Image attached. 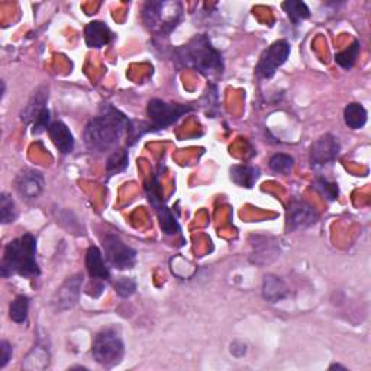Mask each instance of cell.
Returning a JSON list of instances; mask_svg holds the SVG:
<instances>
[{"mask_svg":"<svg viewBox=\"0 0 371 371\" xmlns=\"http://www.w3.org/2000/svg\"><path fill=\"white\" fill-rule=\"evenodd\" d=\"M132 131L134 127L128 116L106 103L102 105L99 115L86 125L84 143L91 152H106L112 150L123 135Z\"/></svg>","mask_w":371,"mask_h":371,"instance_id":"6da1fadb","label":"cell"},{"mask_svg":"<svg viewBox=\"0 0 371 371\" xmlns=\"http://www.w3.org/2000/svg\"><path fill=\"white\" fill-rule=\"evenodd\" d=\"M41 270L37 261V239L34 235L25 234L21 238L10 241L0 262V274L8 278L10 275L37 277Z\"/></svg>","mask_w":371,"mask_h":371,"instance_id":"7a4b0ae2","label":"cell"},{"mask_svg":"<svg viewBox=\"0 0 371 371\" xmlns=\"http://www.w3.org/2000/svg\"><path fill=\"white\" fill-rule=\"evenodd\" d=\"M179 55L186 66L193 67L200 74L210 77V79L224 73L225 66L222 54L215 48L205 34L192 38L183 48H180Z\"/></svg>","mask_w":371,"mask_h":371,"instance_id":"3957f363","label":"cell"},{"mask_svg":"<svg viewBox=\"0 0 371 371\" xmlns=\"http://www.w3.org/2000/svg\"><path fill=\"white\" fill-rule=\"evenodd\" d=\"M183 6L179 2H147L143 9L144 24L159 35H168L181 21Z\"/></svg>","mask_w":371,"mask_h":371,"instance_id":"277c9868","label":"cell"},{"mask_svg":"<svg viewBox=\"0 0 371 371\" xmlns=\"http://www.w3.org/2000/svg\"><path fill=\"white\" fill-rule=\"evenodd\" d=\"M193 111L192 105H180V103H168L161 99H151L147 106V115L151 120L147 127L148 131H160L172 127L181 116L188 115Z\"/></svg>","mask_w":371,"mask_h":371,"instance_id":"5b68a950","label":"cell"},{"mask_svg":"<svg viewBox=\"0 0 371 371\" xmlns=\"http://www.w3.org/2000/svg\"><path fill=\"white\" fill-rule=\"evenodd\" d=\"M123 341L116 329L109 328L96 334L93 339L91 352L95 360L105 367H112L118 364L123 357Z\"/></svg>","mask_w":371,"mask_h":371,"instance_id":"8992f818","label":"cell"},{"mask_svg":"<svg viewBox=\"0 0 371 371\" xmlns=\"http://www.w3.org/2000/svg\"><path fill=\"white\" fill-rule=\"evenodd\" d=\"M105 258L118 270H129L135 266L136 251L115 234H106L102 238Z\"/></svg>","mask_w":371,"mask_h":371,"instance_id":"52a82bcc","label":"cell"},{"mask_svg":"<svg viewBox=\"0 0 371 371\" xmlns=\"http://www.w3.org/2000/svg\"><path fill=\"white\" fill-rule=\"evenodd\" d=\"M290 55V44L284 39L273 42L269 48L262 53L258 64L257 74L262 79H270L277 71L278 67H282Z\"/></svg>","mask_w":371,"mask_h":371,"instance_id":"ba28073f","label":"cell"},{"mask_svg":"<svg viewBox=\"0 0 371 371\" xmlns=\"http://www.w3.org/2000/svg\"><path fill=\"white\" fill-rule=\"evenodd\" d=\"M145 189H147V196H148L150 203L159 216L161 230L164 232L165 235H174L176 232L180 230V226L174 218V215L172 213V210H170L165 206V203L163 202L161 190H160V184H159L157 177H154L151 180V183L147 184Z\"/></svg>","mask_w":371,"mask_h":371,"instance_id":"9c48e42d","label":"cell"},{"mask_svg":"<svg viewBox=\"0 0 371 371\" xmlns=\"http://www.w3.org/2000/svg\"><path fill=\"white\" fill-rule=\"evenodd\" d=\"M82 286H83V275L82 274H74V275L69 277L67 280L63 283V286H61L54 295L53 305L57 311L63 312V311H69V309L74 307L80 299Z\"/></svg>","mask_w":371,"mask_h":371,"instance_id":"30bf717a","label":"cell"},{"mask_svg":"<svg viewBox=\"0 0 371 371\" xmlns=\"http://www.w3.org/2000/svg\"><path fill=\"white\" fill-rule=\"evenodd\" d=\"M15 188H17L18 194L26 200V202H33L38 199L45 188L44 176L35 170H24L15 180Z\"/></svg>","mask_w":371,"mask_h":371,"instance_id":"8fae6325","label":"cell"},{"mask_svg":"<svg viewBox=\"0 0 371 371\" xmlns=\"http://www.w3.org/2000/svg\"><path fill=\"white\" fill-rule=\"evenodd\" d=\"M339 150H341V145H339L338 139L334 135L327 134L320 136L311 147L312 165L318 167V165H325V164L335 161V159L339 154Z\"/></svg>","mask_w":371,"mask_h":371,"instance_id":"7c38bea8","label":"cell"},{"mask_svg":"<svg viewBox=\"0 0 371 371\" xmlns=\"http://www.w3.org/2000/svg\"><path fill=\"white\" fill-rule=\"evenodd\" d=\"M86 269L91 278V283H95V287L99 293L103 291L105 284L109 282L111 273L109 269L106 267V262L103 260V254L98 246H90L86 254Z\"/></svg>","mask_w":371,"mask_h":371,"instance_id":"4fadbf2b","label":"cell"},{"mask_svg":"<svg viewBox=\"0 0 371 371\" xmlns=\"http://www.w3.org/2000/svg\"><path fill=\"white\" fill-rule=\"evenodd\" d=\"M316 210L303 200H293L289 205L287 221L291 229H305L318 222Z\"/></svg>","mask_w":371,"mask_h":371,"instance_id":"5bb4252c","label":"cell"},{"mask_svg":"<svg viewBox=\"0 0 371 371\" xmlns=\"http://www.w3.org/2000/svg\"><path fill=\"white\" fill-rule=\"evenodd\" d=\"M115 35L112 29L107 26L105 22L93 21L84 29V39L89 48H103V46L109 45L114 41Z\"/></svg>","mask_w":371,"mask_h":371,"instance_id":"9a60e30c","label":"cell"},{"mask_svg":"<svg viewBox=\"0 0 371 371\" xmlns=\"http://www.w3.org/2000/svg\"><path fill=\"white\" fill-rule=\"evenodd\" d=\"M48 134L53 144L61 154H70L74 150V136L64 122H53L48 128Z\"/></svg>","mask_w":371,"mask_h":371,"instance_id":"2e32d148","label":"cell"},{"mask_svg":"<svg viewBox=\"0 0 371 371\" xmlns=\"http://www.w3.org/2000/svg\"><path fill=\"white\" fill-rule=\"evenodd\" d=\"M46 100H48V89L39 87L37 91H34L33 98L25 106V109L21 114V119L26 123L35 122V119L41 115L44 109H46Z\"/></svg>","mask_w":371,"mask_h":371,"instance_id":"e0dca14e","label":"cell"},{"mask_svg":"<svg viewBox=\"0 0 371 371\" xmlns=\"http://www.w3.org/2000/svg\"><path fill=\"white\" fill-rule=\"evenodd\" d=\"M289 289L280 277L269 274L262 280V298L271 303H277L287 298Z\"/></svg>","mask_w":371,"mask_h":371,"instance_id":"ac0fdd59","label":"cell"},{"mask_svg":"<svg viewBox=\"0 0 371 371\" xmlns=\"http://www.w3.org/2000/svg\"><path fill=\"white\" fill-rule=\"evenodd\" d=\"M260 177V170L251 165H234L230 168V180L239 188L251 189Z\"/></svg>","mask_w":371,"mask_h":371,"instance_id":"d6986e66","label":"cell"},{"mask_svg":"<svg viewBox=\"0 0 371 371\" xmlns=\"http://www.w3.org/2000/svg\"><path fill=\"white\" fill-rule=\"evenodd\" d=\"M344 120L351 129H361L367 123V111L360 103H350L344 109Z\"/></svg>","mask_w":371,"mask_h":371,"instance_id":"ffe728a7","label":"cell"},{"mask_svg":"<svg viewBox=\"0 0 371 371\" xmlns=\"http://www.w3.org/2000/svg\"><path fill=\"white\" fill-rule=\"evenodd\" d=\"M50 364V352L46 348L37 345L28 354L24 361V368L26 370H44Z\"/></svg>","mask_w":371,"mask_h":371,"instance_id":"44dd1931","label":"cell"},{"mask_svg":"<svg viewBox=\"0 0 371 371\" xmlns=\"http://www.w3.org/2000/svg\"><path fill=\"white\" fill-rule=\"evenodd\" d=\"M282 6L293 25H299L302 21L311 17V10H309L306 3L299 2V0H287Z\"/></svg>","mask_w":371,"mask_h":371,"instance_id":"7402d4cb","label":"cell"},{"mask_svg":"<svg viewBox=\"0 0 371 371\" xmlns=\"http://www.w3.org/2000/svg\"><path fill=\"white\" fill-rule=\"evenodd\" d=\"M128 167V152L127 150H115L106 163V172L109 176L118 174Z\"/></svg>","mask_w":371,"mask_h":371,"instance_id":"603a6c76","label":"cell"},{"mask_svg":"<svg viewBox=\"0 0 371 371\" xmlns=\"http://www.w3.org/2000/svg\"><path fill=\"white\" fill-rule=\"evenodd\" d=\"M360 50H361V45L359 41H354L347 50L338 53L335 55V61L338 63V66H341L343 69L345 70H350L354 67L355 61H357L359 58V54H360Z\"/></svg>","mask_w":371,"mask_h":371,"instance_id":"cb8c5ba5","label":"cell"},{"mask_svg":"<svg viewBox=\"0 0 371 371\" xmlns=\"http://www.w3.org/2000/svg\"><path fill=\"white\" fill-rule=\"evenodd\" d=\"M29 299L26 296H18L9 306V316L13 322L24 323L28 319Z\"/></svg>","mask_w":371,"mask_h":371,"instance_id":"d4e9b609","label":"cell"},{"mask_svg":"<svg viewBox=\"0 0 371 371\" xmlns=\"http://www.w3.org/2000/svg\"><path fill=\"white\" fill-rule=\"evenodd\" d=\"M17 216L18 212L13 199L8 193H2V196H0V221H2L3 225H6L17 219Z\"/></svg>","mask_w":371,"mask_h":371,"instance_id":"484cf974","label":"cell"},{"mask_svg":"<svg viewBox=\"0 0 371 371\" xmlns=\"http://www.w3.org/2000/svg\"><path fill=\"white\" fill-rule=\"evenodd\" d=\"M293 165H295V160L287 154H274L270 159V168L277 174H289Z\"/></svg>","mask_w":371,"mask_h":371,"instance_id":"4316f807","label":"cell"},{"mask_svg":"<svg viewBox=\"0 0 371 371\" xmlns=\"http://www.w3.org/2000/svg\"><path fill=\"white\" fill-rule=\"evenodd\" d=\"M314 188H315L322 196H325L328 200H331V202H332V200H336L338 193H339V190H338V184H336V183H331V181H328L327 179H322V177L315 180Z\"/></svg>","mask_w":371,"mask_h":371,"instance_id":"83f0119b","label":"cell"},{"mask_svg":"<svg viewBox=\"0 0 371 371\" xmlns=\"http://www.w3.org/2000/svg\"><path fill=\"white\" fill-rule=\"evenodd\" d=\"M114 287L120 298H129L136 290V283L131 277H119L116 278Z\"/></svg>","mask_w":371,"mask_h":371,"instance_id":"f1b7e54d","label":"cell"},{"mask_svg":"<svg viewBox=\"0 0 371 371\" xmlns=\"http://www.w3.org/2000/svg\"><path fill=\"white\" fill-rule=\"evenodd\" d=\"M50 125H51V123H50V111L44 109L41 112V115L35 119V122L33 123V134L39 135L46 128H50Z\"/></svg>","mask_w":371,"mask_h":371,"instance_id":"f546056e","label":"cell"},{"mask_svg":"<svg viewBox=\"0 0 371 371\" xmlns=\"http://www.w3.org/2000/svg\"><path fill=\"white\" fill-rule=\"evenodd\" d=\"M12 345L8 341L0 343V368H5L9 360L12 359Z\"/></svg>","mask_w":371,"mask_h":371,"instance_id":"4dcf8cb0","label":"cell"},{"mask_svg":"<svg viewBox=\"0 0 371 371\" xmlns=\"http://www.w3.org/2000/svg\"><path fill=\"white\" fill-rule=\"evenodd\" d=\"M332 368H343V370H347L345 367H343V365H339V364H334V365H331V370Z\"/></svg>","mask_w":371,"mask_h":371,"instance_id":"1f68e13d","label":"cell"}]
</instances>
